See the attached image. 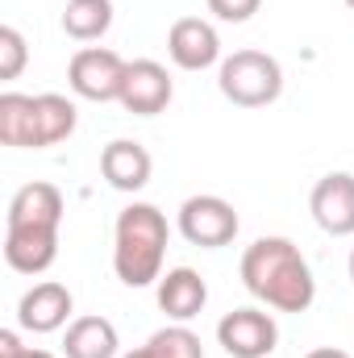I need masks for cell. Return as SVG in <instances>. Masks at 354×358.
<instances>
[{
  "label": "cell",
  "mask_w": 354,
  "mask_h": 358,
  "mask_svg": "<svg viewBox=\"0 0 354 358\" xmlns=\"http://www.w3.org/2000/svg\"><path fill=\"white\" fill-rule=\"evenodd\" d=\"M242 283L271 313H309L317 279L292 238H255L242 255Z\"/></svg>",
  "instance_id": "obj_1"
},
{
  "label": "cell",
  "mask_w": 354,
  "mask_h": 358,
  "mask_svg": "<svg viewBox=\"0 0 354 358\" xmlns=\"http://www.w3.org/2000/svg\"><path fill=\"white\" fill-rule=\"evenodd\" d=\"M171 225L155 204H125L113 225V271L125 287H150L163 279Z\"/></svg>",
  "instance_id": "obj_2"
},
{
  "label": "cell",
  "mask_w": 354,
  "mask_h": 358,
  "mask_svg": "<svg viewBox=\"0 0 354 358\" xmlns=\"http://www.w3.org/2000/svg\"><path fill=\"white\" fill-rule=\"evenodd\" d=\"M217 88L238 108H267L283 92V67L267 50H234L217 67Z\"/></svg>",
  "instance_id": "obj_3"
},
{
  "label": "cell",
  "mask_w": 354,
  "mask_h": 358,
  "mask_svg": "<svg viewBox=\"0 0 354 358\" xmlns=\"http://www.w3.org/2000/svg\"><path fill=\"white\" fill-rule=\"evenodd\" d=\"M242 221H238V208L225 200V196H213V192H200V196H187L179 204V234L183 242L200 246V250H221L238 238Z\"/></svg>",
  "instance_id": "obj_4"
},
{
  "label": "cell",
  "mask_w": 354,
  "mask_h": 358,
  "mask_svg": "<svg viewBox=\"0 0 354 358\" xmlns=\"http://www.w3.org/2000/svg\"><path fill=\"white\" fill-rule=\"evenodd\" d=\"M125 59L108 46H84L71 55L67 63V84L80 100H96V104H108V100H121V84H125Z\"/></svg>",
  "instance_id": "obj_5"
},
{
  "label": "cell",
  "mask_w": 354,
  "mask_h": 358,
  "mask_svg": "<svg viewBox=\"0 0 354 358\" xmlns=\"http://www.w3.org/2000/svg\"><path fill=\"white\" fill-rule=\"evenodd\" d=\"M217 342L229 358H267L279 346V325L267 308H234L217 321Z\"/></svg>",
  "instance_id": "obj_6"
},
{
  "label": "cell",
  "mask_w": 354,
  "mask_h": 358,
  "mask_svg": "<svg viewBox=\"0 0 354 358\" xmlns=\"http://www.w3.org/2000/svg\"><path fill=\"white\" fill-rule=\"evenodd\" d=\"M71 313H76V296L67 283L59 279H42L34 283L21 300H17V325L25 334H55V329H67L71 325Z\"/></svg>",
  "instance_id": "obj_7"
},
{
  "label": "cell",
  "mask_w": 354,
  "mask_h": 358,
  "mask_svg": "<svg viewBox=\"0 0 354 358\" xmlns=\"http://www.w3.org/2000/svg\"><path fill=\"white\" fill-rule=\"evenodd\" d=\"M176 96V84H171V71L155 59H134L125 67V84H121V108L134 113V117H159Z\"/></svg>",
  "instance_id": "obj_8"
},
{
  "label": "cell",
  "mask_w": 354,
  "mask_h": 358,
  "mask_svg": "<svg viewBox=\"0 0 354 358\" xmlns=\"http://www.w3.org/2000/svg\"><path fill=\"white\" fill-rule=\"evenodd\" d=\"M313 221L330 238H354V176L351 171H330L313 183L309 196Z\"/></svg>",
  "instance_id": "obj_9"
},
{
  "label": "cell",
  "mask_w": 354,
  "mask_h": 358,
  "mask_svg": "<svg viewBox=\"0 0 354 358\" xmlns=\"http://www.w3.org/2000/svg\"><path fill=\"white\" fill-rule=\"evenodd\" d=\"M59 259V225H4V263L17 275H42Z\"/></svg>",
  "instance_id": "obj_10"
},
{
  "label": "cell",
  "mask_w": 354,
  "mask_h": 358,
  "mask_svg": "<svg viewBox=\"0 0 354 358\" xmlns=\"http://www.w3.org/2000/svg\"><path fill=\"white\" fill-rule=\"evenodd\" d=\"M167 55L179 71H208L221 63V38L204 17H179L167 29Z\"/></svg>",
  "instance_id": "obj_11"
},
{
  "label": "cell",
  "mask_w": 354,
  "mask_h": 358,
  "mask_svg": "<svg viewBox=\"0 0 354 358\" xmlns=\"http://www.w3.org/2000/svg\"><path fill=\"white\" fill-rule=\"evenodd\" d=\"M150 171H155V159L134 138H113L100 150V176H104L108 187H117V192H142L150 183Z\"/></svg>",
  "instance_id": "obj_12"
},
{
  "label": "cell",
  "mask_w": 354,
  "mask_h": 358,
  "mask_svg": "<svg viewBox=\"0 0 354 358\" xmlns=\"http://www.w3.org/2000/svg\"><path fill=\"white\" fill-rule=\"evenodd\" d=\"M155 296H159V308H163L171 321L187 325L192 317L204 313V304H208V283L200 279V271L171 267V271H163V279L155 283Z\"/></svg>",
  "instance_id": "obj_13"
},
{
  "label": "cell",
  "mask_w": 354,
  "mask_h": 358,
  "mask_svg": "<svg viewBox=\"0 0 354 358\" xmlns=\"http://www.w3.org/2000/svg\"><path fill=\"white\" fill-rule=\"evenodd\" d=\"M76 121H80L76 100H67L59 92L34 96V150H50V146L67 142L76 134Z\"/></svg>",
  "instance_id": "obj_14"
},
{
  "label": "cell",
  "mask_w": 354,
  "mask_h": 358,
  "mask_svg": "<svg viewBox=\"0 0 354 358\" xmlns=\"http://www.w3.org/2000/svg\"><path fill=\"white\" fill-rule=\"evenodd\" d=\"M63 358H121V338L108 317H76L63 334Z\"/></svg>",
  "instance_id": "obj_15"
},
{
  "label": "cell",
  "mask_w": 354,
  "mask_h": 358,
  "mask_svg": "<svg viewBox=\"0 0 354 358\" xmlns=\"http://www.w3.org/2000/svg\"><path fill=\"white\" fill-rule=\"evenodd\" d=\"M4 225H63V192L55 183H25L13 200H8V217Z\"/></svg>",
  "instance_id": "obj_16"
},
{
  "label": "cell",
  "mask_w": 354,
  "mask_h": 358,
  "mask_svg": "<svg viewBox=\"0 0 354 358\" xmlns=\"http://www.w3.org/2000/svg\"><path fill=\"white\" fill-rule=\"evenodd\" d=\"M113 29V0H67L63 4V34L76 42H100Z\"/></svg>",
  "instance_id": "obj_17"
},
{
  "label": "cell",
  "mask_w": 354,
  "mask_h": 358,
  "mask_svg": "<svg viewBox=\"0 0 354 358\" xmlns=\"http://www.w3.org/2000/svg\"><path fill=\"white\" fill-rule=\"evenodd\" d=\"M0 142L17 150H34V96L0 92Z\"/></svg>",
  "instance_id": "obj_18"
},
{
  "label": "cell",
  "mask_w": 354,
  "mask_h": 358,
  "mask_svg": "<svg viewBox=\"0 0 354 358\" xmlns=\"http://www.w3.org/2000/svg\"><path fill=\"white\" fill-rule=\"evenodd\" d=\"M146 350H150V358H204V342H200L187 325H179L176 321V325L150 334Z\"/></svg>",
  "instance_id": "obj_19"
},
{
  "label": "cell",
  "mask_w": 354,
  "mask_h": 358,
  "mask_svg": "<svg viewBox=\"0 0 354 358\" xmlns=\"http://www.w3.org/2000/svg\"><path fill=\"white\" fill-rule=\"evenodd\" d=\"M25 63H29V46H25L21 29L17 25H0V80L13 84L25 71Z\"/></svg>",
  "instance_id": "obj_20"
},
{
  "label": "cell",
  "mask_w": 354,
  "mask_h": 358,
  "mask_svg": "<svg viewBox=\"0 0 354 358\" xmlns=\"http://www.w3.org/2000/svg\"><path fill=\"white\" fill-rule=\"evenodd\" d=\"M259 8H263V0H208V13H213L217 21H229V25L250 21Z\"/></svg>",
  "instance_id": "obj_21"
},
{
  "label": "cell",
  "mask_w": 354,
  "mask_h": 358,
  "mask_svg": "<svg viewBox=\"0 0 354 358\" xmlns=\"http://www.w3.org/2000/svg\"><path fill=\"white\" fill-rule=\"evenodd\" d=\"M25 342H21V334L17 329H0V358H25Z\"/></svg>",
  "instance_id": "obj_22"
},
{
  "label": "cell",
  "mask_w": 354,
  "mask_h": 358,
  "mask_svg": "<svg viewBox=\"0 0 354 358\" xmlns=\"http://www.w3.org/2000/svg\"><path fill=\"white\" fill-rule=\"evenodd\" d=\"M304 358H351L346 350H338V346H317V350H309Z\"/></svg>",
  "instance_id": "obj_23"
},
{
  "label": "cell",
  "mask_w": 354,
  "mask_h": 358,
  "mask_svg": "<svg viewBox=\"0 0 354 358\" xmlns=\"http://www.w3.org/2000/svg\"><path fill=\"white\" fill-rule=\"evenodd\" d=\"M25 358H59V355H50V350H34V346H29V350H25Z\"/></svg>",
  "instance_id": "obj_24"
},
{
  "label": "cell",
  "mask_w": 354,
  "mask_h": 358,
  "mask_svg": "<svg viewBox=\"0 0 354 358\" xmlns=\"http://www.w3.org/2000/svg\"><path fill=\"white\" fill-rule=\"evenodd\" d=\"M121 358H150V350L142 346V350H129V355H121Z\"/></svg>",
  "instance_id": "obj_25"
},
{
  "label": "cell",
  "mask_w": 354,
  "mask_h": 358,
  "mask_svg": "<svg viewBox=\"0 0 354 358\" xmlns=\"http://www.w3.org/2000/svg\"><path fill=\"white\" fill-rule=\"evenodd\" d=\"M351 279H354V250H351Z\"/></svg>",
  "instance_id": "obj_26"
},
{
  "label": "cell",
  "mask_w": 354,
  "mask_h": 358,
  "mask_svg": "<svg viewBox=\"0 0 354 358\" xmlns=\"http://www.w3.org/2000/svg\"><path fill=\"white\" fill-rule=\"evenodd\" d=\"M346 4H351V13H354V0H346Z\"/></svg>",
  "instance_id": "obj_27"
}]
</instances>
